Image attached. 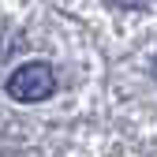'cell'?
Segmentation results:
<instances>
[{"mask_svg":"<svg viewBox=\"0 0 157 157\" xmlns=\"http://www.w3.org/2000/svg\"><path fill=\"white\" fill-rule=\"evenodd\" d=\"M4 90H8V97H11V101L34 105V101H45V97L56 90V75H52V67H49V64L30 60V64H19V67L8 75Z\"/></svg>","mask_w":157,"mask_h":157,"instance_id":"6da1fadb","label":"cell"},{"mask_svg":"<svg viewBox=\"0 0 157 157\" xmlns=\"http://www.w3.org/2000/svg\"><path fill=\"white\" fill-rule=\"evenodd\" d=\"M112 4H116V8H146L150 0H112Z\"/></svg>","mask_w":157,"mask_h":157,"instance_id":"7a4b0ae2","label":"cell"},{"mask_svg":"<svg viewBox=\"0 0 157 157\" xmlns=\"http://www.w3.org/2000/svg\"><path fill=\"white\" fill-rule=\"evenodd\" d=\"M153 78H157V60H153Z\"/></svg>","mask_w":157,"mask_h":157,"instance_id":"3957f363","label":"cell"}]
</instances>
